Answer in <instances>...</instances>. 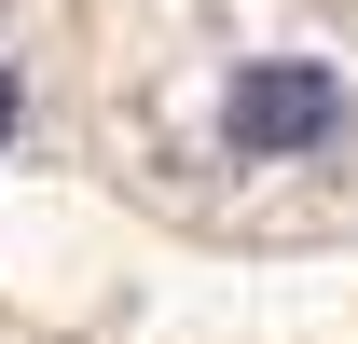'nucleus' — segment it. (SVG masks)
Returning <instances> with one entry per match:
<instances>
[{"label": "nucleus", "instance_id": "nucleus-2", "mask_svg": "<svg viewBox=\"0 0 358 344\" xmlns=\"http://www.w3.org/2000/svg\"><path fill=\"white\" fill-rule=\"evenodd\" d=\"M14 124H28V83H14V55H0V152H14Z\"/></svg>", "mask_w": 358, "mask_h": 344}, {"label": "nucleus", "instance_id": "nucleus-1", "mask_svg": "<svg viewBox=\"0 0 358 344\" xmlns=\"http://www.w3.org/2000/svg\"><path fill=\"white\" fill-rule=\"evenodd\" d=\"M221 138L248 152V166L345 138V69H317V55H248V69L221 83Z\"/></svg>", "mask_w": 358, "mask_h": 344}]
</instances>
